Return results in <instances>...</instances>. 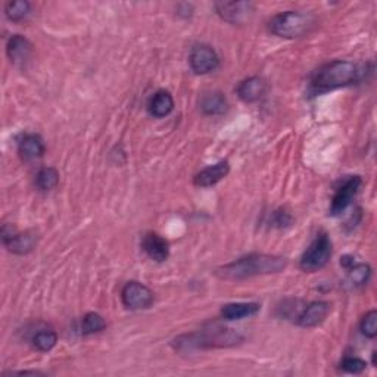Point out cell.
I'll return each instance as SVG.
<instances>
[{"mask_svg":"<svg viewBox=\"0 0 377 377\" xmlns=\"http://www.w3.org/2000/svg\"><path fill=\"white\" fill-rule=\"evenodd\" d=\"M286 267L288 260L277 255L251 253L217 268L215 276L221 280H245L257 276L276 274L285 270Z\"/></svg>","mask_w":377,"mask_h":377,"instance_id":"1","label":"cell"},{"mask_svg":"<svg viewBox=\"0 0 377 377\" xmlns=\"http://www.w3.org/2000/svg\"><path fill=\"white\" fill-rule=\"evenodd\" d=\"M362 70L351 61H333L320 66L311 78L314 93H326L361 82Z\"/></svg>","mask_w":377,"mask_h":377,"instance_id":"2","label":"cell"},{"mask_svg":"<svg viewBox=\"0 0 377 377\" xmlns=\"http://www.w3.org/2000/svg\"><path fill=\"white\" fill-rule=\"evenodd\" d=\"M242 341V336L233 329H226L219 325H212L208 329L195 333L182 334L174 339L172 346L179 353H193L199 349L208 348H226L233 346Z\"/></svg>","mask_w":377,"mask_h":377,"instance_id":"3","label":"cell"},{"mask_svg":"<svg viewBox=\"0 0 377 377\" xmlns=\"http://www.w3.org/2000/svg\"><path fill=\"white\" fill-rule=\"evenodd\" d=\"M317 21L313 13L288 10L276 15L268 22V30L281 38H300L313 31Z\"/></svg>","mask_w":377,"mask_h":377,"instance_id":"4","label":"cell"},{"mask_svg":"<svg viewBox=\"0 0 377 377\" xmlns=\"http://www.w3.org/2000/svg\"><path fill=\"white\" fill-rule=\"evenodd\" d=\"M332 258V242L327 235L320 233L313 244L306 248L300 260L301 270L305 273H316L325 268Z\"/></svg>","mask_w":377,"mask_h":377,"instance_id":"5","label":"cell"},{"mask_svg":"<svg viewBox=\"0 0 377 377\" xmlns=\"http://www.w3.org/2000/svg\"><path fill=\"white\" fill-rule=\"evenodd\" d=\"M121 301L128 309H145L154 302V292L139 281H128L121 292Z\"/></svg>","mask_w":377,"mask_h":377,"instance_id":"6","label":"cell"},{"mask_svg":"<svg viewBox=\"0 0 377 377\" xmlns=\"http://www.w3.org/2000/svg\"><path fill=\"white\" fill-rule=\"evenodd\" d=\"M2 240H3V245L8 248V251L17 255L30 253L37 245L36 233L33 232L17 233L15 228H13L10 224H5L2 227Z\"/></svg>","mask_w":377,"mask_h":377,"instance_id":"7","label":"cell"},{"mask_svg":"<svg viewBox=\"0 0 377 377\" xmlns=\"http://www.w3.org/2000/svg\"><path fill=\"white\" fill-rule=\"evenodd\" d=\"M188 62H191L192 70L195 74L199 75H205L209 73H214L215 70L220 66V58L215 50L207 45H199L195 46L191 52V58H188Z\"/></svg>","mask_w":377,"mask_h":377,"instance_id":"8","label":"cell"},{"mask_svg":"<svg viewBox=\"0 0 377 377\" xmlns=\"http://www.w3.org/2000/svg\"><path fill=\"white\" fill-rule=\"evenodd\" d=\"M362 184L361 177L353 176L349 177L339 188L336 191L333 199H332V205H330V214L332 215H341L346 211V208L353 204L354 198L360 192V187Z\"/></svg>","mask_w":377,"mask_h":377,"instance_id":"9","label":"cell"},{"mask_svg":"<svg viewBox=\"0 0 377 377\" xmlns=\"http://www.w3.org/2000/svg\"><path fill=\"white\" fill-rule=\"evenodd\" d=\"M215 10L227 22L244 24L253 15V5L251 2H217Z\"/></svg>","mask_w":377,"mask_h":377,"instance_id":"10","label":"cell"},{"mask_svg":"<svg viewBox=\"0 0 377 377\" xmlns=\"http://www.w3.org/2000/svg\"><path fill=\"white\" fill-rule=\"evenodd\" d=\"M332 311V305L326 301H314L308 304L304 311L298 316V325L305 329L317 327L327 318Z\"/></svg>","mask_w":377,"mask_h":377,"instance_id":"11","label":"cell"},{"mask_svg":"<svg viewBox=\"0 0 377 377\" xmlns=\"http://www.w3.org/2000/svg\"><path fill=\"white\" fill-rule=\"evenodd\" d=\"M142 248L146 252L147 257L155 263H164L170 257L168 242L163 236H159L158 233H147L143 237Z\"/></svg>","mask_w":377,"mask_h":377,"instance_id":"12","label":"cell"},{"mask_svg":"<svg viewBox=\"0 0 377 377\" xmlns=\"http://www.w3.org/2000/svg\"><path fill=\"white\" fill-rule=\"evenodd\" d=\"M228 171H230V164L227 161H220V163L199 171L193 179V183L198 187H211L227 177Z\"/></svg>","mask_w":377,"mask_h":377,"instance_id":"13","label":"cell"},{"mask_svg":"<svg viewBox=\"0 0 377 377\" xmlns=\"http://www.w3.org/2000/svg\"><path fill=\"white\" fill-rule=\"evenodd\" d=\"M6 52H8V57H9L10 62L13 65L21 66V65H24L27 61L30 59V55L33 52V46L24 36L15 34V36H12L9 38Z\"/></svg>","mask_w":377,"mask_h":377,"instance_id":"14","label":"cell"},{"mask_svg":"<svg viewBox=\"0 0 377 377\" xmlns=\"http://www.w3.org/2000/svg\"><path fill=\"white\" fill-rule=\"evenodd\" d=\"M236 91L242 101L246 103H253L260 101L265 94L267 83L261 77H249L237 86Z\"/></svg>","mask_w":377,"mask_h":377,"instance_id":"15","label":"cell"},{"mask_svg":"<svg viewBox=\"0 0 377 377\" xmlns=\"http://www.w3.org/2000/svg\"><path fill=\"white\" fill-rule=\"evenodd\" d=\"M46 151L43 139L38 134H25L18 142V154L25 161H33L43 156Z\"/></svg>","mask_w":377,"mask_h":377,"instance_id":"16","label":"cell"},{"mask_svg":"<svg viewBox=\"0 0 377 377\" xmlns=\"http://www.w3.org/2000/svg\"><path fill=\"white\" fill-rule=\"evenodd\" d=\"M261 305L255 302H235L227 304L221 308V317L227 321H235L253 317L260 313Z\"/></svg>","mask_w":377,"mask_h":377,"instance_id":"17","label":"cell"},{"mask_svg":"<svg viewBox=\"0 0 377 377\" xmlns=\"http://www.w3.org/2000/svg\"><path fill=\"white\" fill-rule=\"evenodd\" d=\"M199 108L205 115H221L227 111L228 103L221 91L212 90L202 94V98L199 101Z\"/></svg>","mask_w":377,"mask_h":377,"instance_id":"18","label":"cell"},{"mask_svg":"<svg viewBox=\"0 0 377 377\" xmlns=\"http://www.w3.org/2000/svg\"><path fill=\"white\" fill-rule=\"evenodd\" d=\"M174 110V99L167 90L156 91L149 102V114L155 118H164Z\"/></svg>","mask_w":377,"mask_h":377,"instance_id":"19","label":"cell"},{"mask_svg":"<svg viewBox=\"0 0 377 377\" xmlns=\"http://www.w3.org/2000/svg\"><path fill=\"white\" fill-rule=\"evenodd\" d=\"M59 183V172L57 168L53 167H45L37 172L36 176V186L40 188V191L47 192L55 188Z\"/></svg>","mask_w":377,"mask_h":377,"instance_id":"20","label":"cell"},{"mask_svg":"<svg viewBox=\"0 0 377 377\" xmlns=\"http://www.w3.org/2000/svg\"><path fill=\"white\" fill-rule=\"evenodd\" d=\"M57 342H58V334L57 332H53L50 329L37 332L33 338V345L36 349H38L40 353L50 351V349L55 348Z\"/></svg>","mask_w":377,"mask_h":377,"instance_id":"21","label":"cell"},{"mask_svg":"<svg viewBox=\"0 0 377 377\" xmlns=\"http://www.w3.org/2000/svg\"><path fill=\"white\" fill-rule=\"evenodd\" d=\"M348 279L353 283L354 286H362L367 285V281L370 280L371 276V268L367 264L355 263L353 267L348 268Z\"/></svg>","mask_w":377,"mask_h":377,"instance_id":"22","label":"cell"},{"mask_svg":"<svg viewBox=\"0 0 377 377\" xmlns=\"http://www.w3.org/2000/svg\"><path fill=\"white\" fill-rule=\"evenodd\" d=\"M30 9H31V5L27 2V0H17V2H9L6 5L5 12H6L8 20L18 22L29 17Z\"/></svg>","mask_w":377,"mask_h":377,"instance_id":"23","label":"cell"},{"mask_svg":"<svg viewBox=\"0 0 377 377\" xmlns=\"http://www.w3.org/2000/svg\"><path fill=\"white\" fill-rule=\"evenodd\" d=\"M105 327H106V321L98 313H89L83 317L82 332L84 334H93V333L102 332Z\"/></svg>","mask_w":377,"mask_h":377,"instance_id":"24","label":"cell"},{"mask_svg":"<svg viewBox=\"0 0 377 377\" xmlns=\"http://www.w3.org/2000/svg\"><path fill=\"white\" fill-rule=\"evenodd\" d=\"M361 333L366 336L369 339H374L377 336V311L376 309H371L361 320L360 325Z\"/></svg>","mask_w":377,"mask_h":377,"instance_id":"25","label":"cell"},{"mask_svg":"<svg viewBox=\"0 0 377 377\" xmlns=\"http://www.w3.org/2000/svg\"><path fill=\"white\" fill-rule=\"evenodd\" d=\"M366 367H367V362L358 357H346L341 362V369L346 373H353V374L362 373L366 370Z\"/></svg>","mask_w":377,"mask_h":377,"instance_id":"26","label":"cell"},{"mask_svg":"<svg viewBox=\"0 0 377 377\" xmlns=\"http://www.w3.org/2000/svg\"><path fill=\"white\" fill-rule=\"evenodd\" d=\"M292 221H293V219H292V215L289 212L283 211V209L274 212V219H273L274 226H277L280 228L281 227H288V226L292 224Z\"/></svg>","mask_w":377,"mask_h":377,"instance_id":"27","label":"cell"}]
</instances>
